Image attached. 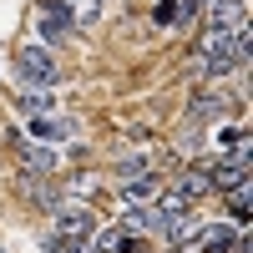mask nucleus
Wrapping results in <instances>:
<instances>
[{
	"label": "nucleus",
	"mask_w": 253,
	"mask_h": 253,
	"mask_svg": "<svg viewBox=\"0 0 253 253\" xmlns=\"http://www.w3.org/2000/svg\"><path fill=\"white\" fill-rule=\"evenodd\" d=\"M51 253H96V248L86 243V233H56L51 238Z\"/></svg>",
	"instance_id": "obj_12"
},
{
	"label": "nucleus",
	"mask_w": 253,
	"mask_h": 253,
	"mask_svg": "<svg viewBox=\"0 0 253 253\" xmlns=\"http://www.w3.org/2000/svg\"><path fill=\"white\" fill-rule=\"evenodd\" d=\"M36 137H76V126L71 122H61V117H51V112H41L36 122H26Z\"/></svg>",
	"instance_id": "obj_10"
},
{
	"label": "nucleus",
	"mask_w": 253,
	"mask_h": 253,
	"mask_svg": "<svg viewBox=\"0 0 253 253\" xmlns=\"http://www.w3.org/2000/svg\"><path fill=\"white\" fill-rule=\"evenodd\" d=\"M20 76H26V86H61V66H56V56L46 46H26L20 51Z\"/></svg>",
	"instance_id": "obj_1"
},
{
	"label": "nucleus",
	"mask_w": 253,
	"mask_h": 253,
	"mask_svg": "<svg viewBox=\"0 0 253 253\" xmlns=\"http://www.w3.org/2000/svg\"><path fill=\"white\" fill-rule=\"evenodd\" d=\"M208 167V177H213V187H238V182H248V157L243 152H233V157H213V162H203Z\"/></svg>",
	"instance_id": "obj_2"
},
{
	"label": "nucleus",
	"mask_w": 253,
	"mask_h": 253,
	"mask_svg": "<svg viewBox=\"0 0 253 253\" xmlns=\"http://www.w3.org/2000/svg\"><path fill=\"white\" fill-rule=\"evenodd\" d=\"M147 167H152L147 157H122V162H117V177L126 182V177H137V172H147Z\"/></svg>",
	"instance_id": "obj_13"
},
{
	"label": "nucleus",
	"mask_w": 253,
	"mask_h": 253,
	"mask_svg": "<svg viewBox=\"0 0 253 253\" xmlns=\"http://www.w3.org/2000/svg\"><path fill=\"white\" fill-rule=\"evenodd\" d=\"M233 243H238V238H233V228H228V223H213V228H203V233H198V248H203V253H228Z\"/></svg>",
	"instance_id": "obj_7"
},
{
	"label": "nucleus",
	"mask_w": 253,
	"mask_h": 253,
	"mask_svg": "<svg viewBox=\"0 0 253 253\" xmlns=\"http://www.w3.org/2000/svg\"><path fill=\"white\" fill-rule=\"evenodd\" d=\"M71 15H76V20H96V15H101V0H76Z\"/></svg>",
	"instance_id": "obj_15"
},
{
	"label": "nucleus",
	"mask_w": 253,
	"mask_h": 253,
	"mask_svg": "<svg viewBox=\"0 0 253 253\" xmlns=\"http://www.w3.org/2000/svg\"><path fill=\"white\" fill-rule=\"evenodd\" d=\"M157 193H162V177L152 172V167H147V172H137V177H126V182H122V203H126V208H142V203H152Z\"/></svg>",
	"instance_id": "obj_3"
},
{
	"label": "nucleus",
	"mask_w": 253,
	"mask_h": 253,
	"mask_svg": "<svg viewBox=\"0 0 253 253\" xmlns=\"http://www.w3.org/2000/svg\"><path fill=\"white\" fill-rule=\"evenodd\" d=\"M91 248H96V253H126L132 238L122 233V223H112V228H96V233H91Z\"/></svg>",
	"instance_id": "obj_8"
},
{
	"label": "nucleus",
	"mask_w": 253,
	"mask_h": 253,
	"mask_svg": "<svg viewBox=\"0 0 253 253\" xmlns=\"http://www.w3.org/2000/svg\"><path fill=\"white\" fill-rule=\"evenodd\" d=\"M0 253H5V248H0Z\"/></svg>",
	"instance_id": "obj_17"
},
{
	"label": "nucleus",
	"mask_w": 253,
	"mask_h": 253,
	"mask_svg": "<svg viewBox=\"0 0 253 253\" xmlns=\"http://www.w3.org/2000/svg\"><path fill=\"white\" fill-rule=\"evenodd\" d=\"M208 20H213V31H238L248 26V5L243 0H208Z\"/></svg>",
	"instance_id": "obj_4"
},
{
	"label": "nucleus",
	"mask_w": 253,
	"mask_h": 253,
	"mask_svg": "<svg viewBox=\"0 0 253 253\" xmlns=\"http://www.w3.org/2000/svg\"><path fill=\"white\" fill-rule=\"evenodd\" d=\"M20 167L36 172V177H46V172H56V157L46 152V147H26V152H20Z\"/></svg>",
	"instance_id": "obj_11"
},
{
	"label": "nucleus",
	"mask_w": 253,
	"mask_h": 253,
	"mask_svg": "<svg viewBox=\"0 0 253 253\" xmlns=\"http://www.w3.org/2000/svg\"><path fill=\"white\" fill-rule=\"evenodd\" d=\"M20 193H26L36 208H46V213H56V208H61L56 187H51V182H41V177H31V172H26V182H20Z\"/></svg>",
	"instance_id": "obj_6"
},
{
	"label": "nucleus",
	"mask_w": 253,
	"mask_h": 253,
	"mask_svg": "<svg viewBox=\"0 0 253 253\" xmlns=\"http://www.w3.org/2000/svg\"><path fill=\"white\" fill-rule=\"evenodd\" d=\"M20 101H26V107H31V112H46V107H51V96H46V91H31V86H26V91H20Z\"/></svg>",
	"instance_id": "obj_14"
},
{
	"label": "nucleus",
	"mask_w": 253,
	"mask_h": 253,
	"mask_svg": "<svg viewBox=\"0 0 253 253\" xmlns=\"http://www.w3.org/2000/svg\"><path fill=\"white\" fill-rule=\"evenodd\" d=\"M56 233H91L86 208H56Z\"/></svg>",
	"instance_id": "obj_9"
},
{
	"label": "nucleus",
	"mask_w": 253,
	"mask_h": 253,
	"mask_svg": "<svg viewBox=\"0 0 253 253\" xmlns=\"http://www.w3.org/2000/svg\"><path fill=\"white\" fill-rule=\"evenodd\" d=\"M208 187H213V177H208V167H182V172L172 177V193H182L187 203H193V198H203Z\"/></svg>",
	"instance_id": "obj_5"
},
{
	"label": "nucleus",
	"mask_w": 253,
	"mask_h": 253,
	"mask_svg": "<svg viewBox=\"0 0 253 253\" xmlns=\"http://www.w3.org/2000/svg\"><path fill=\"white\" fill-rule=\"evenodd\" d=\"M157 20H162V26H172V20H177V5H172V0H162V5H157Z\"/></svg>",
	"instance_id": "obj_16"
}]
</instances>
